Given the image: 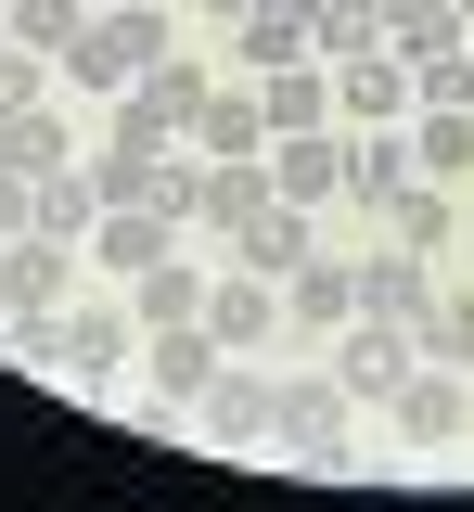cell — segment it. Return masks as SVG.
Listing matches in <instances>:
<instances>
[{
    "instance_id": "ba28073f",
    "label": "cell",
    "mask_w": 474,
    "mask_h": 512,
    "mask_svg": "<svg viewBox=\"0 0 474 512\" xmlns=\"http://www.w3.org/2000/svg\"><path fill=\"white\" fill-rule=\"evenodd\" d=\"M205 448H270V372H244V359H218V384L193 397Z\"/></svg>"
},
{
    "instance_id": "9c48e42d",
    "label": "cell",
    "mask_w": 474,
    "mask_h": 512,
    "mask_svg": "<svg viewBox=\"0 0 474 512\" xmlns=\"http://www.w3.org/2000/svg\"><path fill=\"white\" fill-rule=\"evenodd\" d=\"M282 192H270V154H205V192H193V218L205 231H257Z\"/></svg>"
},
{
    "instance_id": "4dcf8cb0",
    "label": "cell",
    "mask_w": 474,
    "mask_h": 512,
    "mask_svg": "<svg viewBox=\"0 0 474 512\" xmlns=\"http://www.w3.org/2000/svg\"><path fill=\"white\" fill-rule=\"evenodd\" d=\"M13 231H39V180H26V167H0V244H13Z\"/></svg>"
},
{
    "instance_id": "9a60e30c",
    "label": "cell",
    "mask_w": 474,
    "mask_h": 512,
    "mask_svg": "<svg viewBox=\"0 0 474 512\" xmlns=\"http://www.w3.org/2000/svg\"><path fill=\"white\" fill-rule=\"evenodd\" d=\"M410 180H423V167H410V141H398V128H359V141H346V192H359L372 218H385Z\"/></svg>"
},
{
    "instance_id": "7a4b0ae2",
    "label": "cell",
    "mask_w": 474,
    "mask_h": 512,
    "mask_svg": "<svg viewBox=\"0 0 474 512\" xmlns=\"http://www.w3.org/2000/svg\"><path fill=\"white\" fill-rule=\"evenodd\" d=\"M154 64H167V13L141 0V13H90V26H77L65 77L77 90H129V77H154Z\"/></svg>"
},
{
    "instance_id": "277c9868",
    "label": "cell",
    "mask_w": 474,
    "mask_h": 512,
    "mask_svg": "<svg viewBox=\"0 0 474 512\" xmlns=\"http://www.w3.org/2000/svg\"><path fill=\"white\" fill-rule=\"evenodd\" d=\"M270 448H295V461H346V384L334 372L270 384Z\"/></svg>"
},
{
    "instance_id": "836d02e7",
    "label": "cell",
    "mask_w": 474,
    "mask_h": 512,
    "mask_svg": "<svg viewBox=\"0 0 474 512\" xmlns=\"http://www.w3.org/2000/svg\"><path fill=\"white\" fill-rule=\"evenodd\" d=\"M462 39H474V0H462Z\"/></svg>"
},
{
    "instance_id": "5bb4252c",
    "label": "cell",
    "mask_w": 474,
    "mask_h": 512,
    "mask_svg": "<svg viewBox=\"0 0 474 512\" xmlns=\"http://www.w3.org/2000/svg\"><path fill=\"white\" fill-rule=\"evenodd\" d=\"M270 192H282V205H321V192H346V141H334V128H295V141L270 154Z\"/></svg>"
},
{
    "instance_id": "ac0fdd59",
    "label": "cell",
    "mask_w": 474,
    "mask_h": 512,
    "mask_svg": "<svg viewBox=\"0 0 474 512\" xmlns=\"http://www.w3.org/2000/svg\"><path fill=\"white\" fill-rule=\"evenodd\" d=\"M90 256H103V269H154V256H167V218H154V205H103V231H90Z\"/></svg>"
},
{
    "instance_id": "ffe728a7",
    "label": "cell",
    "mask_w": 474,
    "mask_h": 512,
    "mask_svg": "<svg viewBox=\"0 0 474 512\" xmlns=\"http://www.w3.org/2000/svg\"><path fill=\"white\" fill-rule=\"evenodd\" d=\"M410 167H423V180H462V167H474V116H462V103H423V128H410Z\"/></svg>"
},
{
    "instance_id": "6da1fadb",
    "label": "cell",
    "mask_w": 474,
    "mask_h": 512,
    "mask_svg": "<svg viewBox=\"0 0 474 512\" xmlns=\"http://www.w3.org/2000/svg\"><path fill=\"white\" fill-rule=\"evenodd\" d=\"M129 333H141L129 308H103V295H65L52 320H26V359H39V372H77V384H103L116 359H129Z\"/></svg>"
},
{
    "instance_id": "1f68e13d",
    "label": "cell",
    "mask_w": 474,
    "mask_h": 512,
    "mask_svg": "<svg viewBox=\"0 0 474 512\" xmlns=\"http://www.w3.org/2000/svg\"><path fill=\"white\" fill-rule=\"evenodd\" d=\"M205 13H218V26H244V13H257V0H205Z\"/></svg>"
},
{
    "instance_id": "7402d4cb",
    "label": "cell",
    "mask_w": 474,
    "mask_h": 512,
    "mask_svg": "<svg viewBox=\"0 0 474 512\" xmlns=\"http://www.w3.org/2000/svg\"><path fill=\"white\" fill-rule=\"evenodd\" d=\"M205 333H218V346H257V333H270V282H257V269L218 282V295H205Z\"/></svg>"
},
{
    "instance_id": "f1b7e54d",
    "label": "cell",
    "mask_w": 474,
    "mask_h": 512,
    "mask_svg": "<svg viewBox=\"0 0 474 512\" xmlns=\"http://www.w3.org/2000/svg\"><path fill=\"white\" fill-rule=\"evenodd\" d=\"M193 141H205V154H257V141H270V116H257V103H205Z\"/></svg>"
},
{
    "instance_id": "5b68a950",
    "label": "cell",
    "mask_w": 474,
    "mask_h": 512,
    "mask_svg": "<svg viewBox=\"0 0 474 512\" xmlns=\"http://www.w3.org/2000/svg\"><path fill=\"white\" fill-rule=\"evenodd\" d=\"M65 282H77V244H52V231H13V244H0V320H13V333L65 308Z\"/></svg>"
},
{
    "instance_id": "603a6c76",
    "label": "cell",
    "mask_w": 474,
    "mask_h": 512,
    "mask_svg": "<svg viewBox=\"0 0 474 512\" xmlns=\"http://www.w3.org/2000/svg\"><path fill=\"white\" fill-rule=\"evenodd\" d=\"M321 52H334V64H359V52H398V39H385V0H321Z\"/></svg>"
},
{
    "instance_id": "52a82bcc",
    "label": "cell",
    "mask_w": 474,
    "mask_h": 512,
    "mask_svg": "<svg viewBox=\"0 0 474 512\" xmlns=\"http://www.w3.org/2000/svg\"><path fill=\"white\" fill-rule=\"evenodd\" d=\"M218 359H231V346H218L205 320H167V333L141 346V372H154V410H193L205 384H218Z\"/></svg>"
},
{
    "instance_id": "484cf974",
    "label": "cell",
    "mask_w": 474,
    "mask_h": 512,
    "mask_svg": "<svg viewBox=\"0 0 474 512\" xmlns=\"http://www.w3.org/2000/svg\"><path fill=\"white\" fill-rule=\"evenodd\" d=\"M77 26H90V0H13V39L26 52H77Z\"/></svg>"
},
{
    "instance_id": "d6986e66",
    "label": "cell",
    "mask_w": 474,
    "mask_h": 512,
    "mask_svg": "<svg viewBox=\"0 0 474 512\" xmlns=\"http://www.w3.org/2000/svg\"><path fill=\"white\" fill-rule=\"evenodd\" d=\"M0 167H26V180H65V167H77L65 116H52V103H39V116H13V128H0Z\"/></svg>"
},
{
    "instance_id": "3957f363",
    "label": "cell",
    "mask_w": 474,
    "mask_h": 512,
    "mask_svg": "<svg viewBox=\"0 0 474 512\" xmlns=\"http://www.w3.org/2000/svg\"><path fill=\"white\" fill-rule=\"evenodd\" d=\"M205 103H218V90H205V64H193V52H167L154 77H129V103H116V141H154V154H167V141H180Z\"/></svg>"
},
{
    "instance_id": "83f0119b",
    "label": "cell",
    "mask_w": 474,
    "mask_h": 512,
    "mask_svg": "<svg viewBox=\"0 0 474 512\" xmlns=\"http://www.w3.org/2000/svg\"><path fill=\"white\" fill-rule=\"evenodd\" d=\"M39 90H52V64L26 52V39H0V128H13V116H39Z\"/></svg>"
},
{
    "instance_id": "4316f807",
    "label": "cell",
    "mask_w": 474,
    "mask_h": 512,
    "mask_svg": "<svg viewBox=\"0 0 474 512\" xmlns=\"http://www.w3.org/2000/svg\"><path fill=\"white\" fill-rule=\"evenodd\" d=\"M410 90H423V103H462V116H474V39L423 52V64H410Z\"/></svg>"
},
{
    "instance_id": "8fae6325",
    "label": "cell",
    "mask_w": 474,
    "mask_h": 512,
    "mask_svg": "<svg viewBox=\"0 0 474 512\" xmlns=\"http://www.w3.org/2000/svg\"><path fill=\"white\" fill-rule=\"evenodd\" d=\"M334 103H346L359 128H398L423 90H410V64H398V52H359V64H334Z\"/></svg>"
},
{
    "instance_id": "d6a6232c",
    "label": "cell",
    "mask_w": 474,
    "mask_h": 512,
    "mask_svg": "<svg viewBox=\"0 0 474 512\" xmlns=\"http://www.w3.org/2000/svg\"><path fill=\"white\" fill-rule=\"evenodd\" d=\"M90 13H141V0H90Z\"/></svg>"
},
{
    "instance_id": "30bf717a",
    "label": "cell",
    "mask_w": 474,
    "mask_h": 512,
    "mask_svg": "<svg viewBox=\"0 0 474 512\" xmlns=\"http://www.w3.org/2000/svg\"><path fill=\"white\" fill-rule=\"evenodd\" d=\"M385 410H398V436H410V448H449V436H462V372H449V359H423V372H410Z\"/></svg>"
},
{
    "instance_id": "cb8c5ba5",
    "label": "cell",
    "mask_w": 474,
    "mask_h": 512,
    "mask_svg": "<svg viewBox=\"0 0 474 512\" xmlns=\"http://www.w3.org/2000/svg\"><path fill=\"white\" fill-rule=\"evenodd\" d=\"M385 231H398L410 256H436V244H449V180H410L398 205H385Z\"/></svg>"
},
{
    "instance_id": "44dd1931",
    "label": "cell",
    "mask_w": 474,
    "mask_h": 512,
    "mask_svg": "<svg viewBox=\"0 0 474 512\" xmlns=\"http://www.w3.org/2000/svg\"><path fill=\"white\" fill-rule=\"evenodd\" d=\"M231 256H244V269H257V282H282V269H295V256H308V205H270V218H257V231H231Z\"/></svg>"
},
{
    "instance_id": "7c38bea8",
    "label": "cell",
    "mask_w": 474,
    "mask_h": 512,
    "mask_svg": "<svg viewBox=\"0 0 474 512\" xmlns=\"http://www.w3.org/2000/svg\"><path fill=\"white\" fill-rule=\"evenodd\" d=\"M257 116H270L282 141H295V128H321V116H334V77H321L308 52H295V64H257Z\"/></svg>"
},
{
    "instance_id": "d4e9b609",
    "label": "cell",
    "mask_w": 474,
    "mask_h": 512,
    "mask_svg": "<svg viewBox=\"0 0 474 512\" xmlns=\"http://www.w3.org/2000/svg\"><path fill=\"white\" fill-rule=\"evenodd\" d=\"M385 39L398 52H449L462 39V0H385Z\"/></svg>"
},
{
    "instance_id": "2e32d148",
    "label": "cell",
    "mask_w": 474,
    "mask_h": 512,
    "mask_svg": "<svg viewBox=\"0 0 474 512\" xmlns=\"http://www.w3.org/2000/svg\"><path fill=\"white\" fill-rule=\"evenodd\" d=\"M129 320H141V333H167V320H205V269H193V256H154V269L129 282Z\"/></svg>"
},
{
    "instance_id": "8992f818",
    "label": "cell",
    "mask_w": 474,
    "mask_h": 512,
    "mask_svg": "<svg viewBox=\"0 0 474 512\" xmlns=\"http://www.w3.org/2000/svg\"><path fill=\"white\" fill-rule=\"evenodd\" d=\"M410 372H423V333H410V320H346V346H334L346 397H398Z\"/></svg>"
},
{
    "instance_id": "e0dca14e",
    "label": "cell",
    "mask_w": 474,
    "mask_h": 512,
    "mask_svg": "<svg viewBox=\"0 0 474 512\" xmlns=\"http://www.w3.org/2000/svg\"><path fill=\"white\" fill-rule=\"evenodd\" d=\"M282 308H295V320H359V269H334V256H295V269H282Z\"/></svg>"
},
{
    "instance_id": "4fadbf2b",
    "label": "cell",
    "mask_w": 474,
    "mask_h": 512,
    "mask_svg": "<svg viewBox=\"0 0 474 512\" xmlns=\"http://www.w3.org/2000/svg\"><path fill=\"white\" fill-rule=\"evenodd\" d=\"M423 308H436V282H423V256H359V320H410L423 333Z\"/></svg>"
},
{
    "instance_id": "f546056e",
    "label": "cell",
    "mask_w": 474,
    "mask_h": 512,
    "mask_svg": "<svg viewBox=\"0 0 474 512\" xmlns=\"http://www.w3.org/2000/svg\"><path fill=\"white\" fill-rule=\"evenodd\" d=\"M423 359H449V372L474 359V295H436V308H423Z\"/></svg>"
}]
</instances>
